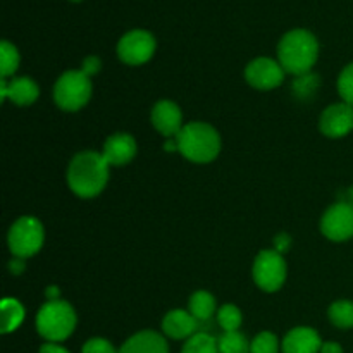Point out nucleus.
<instances>
[{"label":"nucleus","mask_w":353,"mask_h":353,"mask_svg":"<svg viewBox=\"0 0 353 353\" xmlns=\"http://www.w3.org/2000/svg\"><path fill=\"white\" fill-rule=\"evenodd\" d=\"M278 336L271 331H262L250 341V353H278Z\"/></svg>","instance_id":"25"},{"label":"nucleus","mask_w":353,"mask_h":353,"mask_svg":"<svg viewBox=\"0 0 353 353\" xmlns=\"http://www.w3.org/2000/svg\"><path fill=\"white\" fill-rule=\"evenodd\" d=\"M245 79L257 90L278 88L285 79V69L269 57H259L245 68Z\"/></svg>","instance_id":"10"},{"label":"nucleus","mask_w":353,"mask_h":353,"mask_svg":"<svg viewBox=\"0 0 353 353\" xmlns=\"http://www.w3.org/2000/svg\"><path fill=\"white\" fill-rule=\"evenodd\" d=\"M217 348L219 353H250V343L240 331L224 333L223 336L217 338Z\"/></svg>","instance_id":"22"},{"label":"nucleus","mask_w":353,"mask_h":353,"mask_svg":"<svg viewBox=\"0 0 353 353\" xmlns=\"http://www.w3.org/2000/svg\"><path fill=\"white\" fill-rule=\"evenodd\" d=\"M45 231L40 221L37 217L24 216L19 217L16 223L10 226L9 236V250L12 252L14 257L17 259H28L33 257L34 254L40 252L43 247Z\"/></svg>","instance_id":"6"},{"label":"nucleus","mask_w":353,"mask_h":353,"mask_svg":"<svg viewBox=\"0 0 353 353\" xmlns=\"http://www.w3.org/2000/svg\"><path fill=\"white\" fill-rule=\"evenodd\" d=\"M330 321L340 330L353 327V302L352 300H338L327 310Z\"/></svg>","instance_id":"20"},{"label":"nucleus","mask_w":353,"mask_h":353,"mask_svg":"<svg viewBox=\"0 0 353 353\" xmlns=\"http://www.w3.org/2000/svg\"><path fill=\"white\" fill-rule=\"evenodd\" d=\"M72 2H81V0H72Z\"/></svg>","instance_id":"36"},{"label":"nucleus","mask_w":353,"mask_h":353,"mask_svg":"<svg viewBox=\"0 0 353 353\" xmlns=\"http://www.w3.org/2000/svg\"><path fill=\"white\" fill-rule=\"evenodd\" d=\"M217 323L223 327L224 333H233L238 331L241 326V312L238 307L226 303L217 310Z\"/></svg>","instance_id":"24"},{"label":"nucleus","mask_w":353,"mask_h":353,"mask_svg":"<svg viewBox=\"0 0 353 353\" xmlns=\"http://www.w3.org/2000/svg\"><path fill=\"white\" fill-rule=\"evenodd\" d=\"M103 159L109 165H126L137 155V141L128 133H116L103 143Z\"/></svg>","instance_id":"13"},{"label":"nucleus","mask_w":353,"mask_h":353,"mask_svg":"<svg viewBox=\"0 0 353 353\" xmlns=\"http://www.w3.org/2000/svg\"><path fill=\"white\" fill-rule=\"evenodd\" d=\"M47 299L48 300H59V290L55 288V286H50V288L47 290Z\"/></svg>","instance_id":"34"},{"label":"nucleus","mask_w":353,"mask_h":353,"mask_svg":"<svg viewBox=\"0 0 353 353\" xmlns=\"http://www.w3.org/2000/svg\"><path fill=\"white\" fill-rule=\"evenodd\" d=\"M319 128L324 137L343 138L353 130V105L347 102L326 107L321 116Z\"/></svg>","instance_id":"11"},{"label":"nucleus","mask_w":353,"mask_h":353,"mask_svg":"<svg viewBox=\"0 0 353 353\" xmlns=\"http://www.w3.org/2000/svg\"><path fill=\"white\" fill-rule=\"evenodd\" d=\"M92 81L83 71H65L54 86V100L65 112H76L88 103Z\"/></svg>","instance_id":"5"},{"label":"nucleus","mask_w":353,"mask_h":353,"mask_svg":"<svg viewBox=\"0 0 353 353\" xmlns=\"http://www.w3.org/2000/svg\"><path fill=\"white\" fill-rule=\"evenodd\" d=\"M178 141V150L183 157L195 164H207L212 162L221 152V137L210 124L188 123L183 126L179 134L176 137Z\"/></svg>","instance_id":"3"},{"label":"nucleus","mask_w":353,"mask_h":353,"mask_svg":"<svg viewBox=\"0 0 353 353\" xmlns=\"http://www.w3.org/2000/svg\"><path fill=\"white\" fill-rule=\"evenodd\" d=\"M321 231L331 241H347L353 236V205L338 202L324 212L321 219Z\"/></svg>","instance_id":"9"},{"label":"nucleus","mask_w":353,"mask_h":353,"mask_svg":"<svg viewBox=\"0 0 353 353\" xmlns=\"http://www.w3.org/2000/svg\"><path fill=\"white\" fill-rule=\"evenodd\" d=\"M17 68H19V52L12 43L3 40L0 43V74L6 79L7 76L14 74Z\"/></svg>","instance_id":"23"},{"label":"nucleus","mask_w":353,"mask_h":353,"mask_svg":"<svg viewBox=\"0 0 353 353\" xmlns=\"http://www.w3.org/2000/svg\"><path fill=\"white\" fill-rule=\"evenodd\" d=\"M152 124L165 138H176L183 130V114L171 100H161L152 109Z\"/></svg>","instance_id":"12"},{"label":"nucleus","mask_w":353,"mask_h":353,"mask_svg":"<svg viewBox=\"0 0 353 353\" xmlns=\"http://www.w3.org/2000/svg\"><path fill=\"white\" fill-rule=\"evenodd\" d=\"M254 281L262 292L274 293L286 281V262L278 250H262L254 262Z\"/></svg>","instance_id":"7"},{"label":"nucleus","mask_w":353,"mask_h":353,"mask_svg":"<svg viewBox=\"0 0 353 353\" xmlns=\"http://www.w3.org/2000/svg\"><path fill=\"white\" fill-rule=\"evenodd\" d=\"M24 321V309L16 299H3L2 302V333L9 334L16 331Z\"/></svg>","instance_id":"19"},{"label":"nucleus","mask_w":353,"mask_h":353,"mask_svg":"<svg viewBox=\"0 0 353 353\" xmlns=\"http://www.w3.org/2000/svg\"><path fill=\"white\" fill-rule=\"evenodd\" d=\"M100 65H102L100 59L95 57V55H90V57H86L85 62H83L81 71L85 72V74H88V76L97 74V72L100 71Z\"/></svg>","instance_id":"29"},{"label":"nucleus","mask_w":353,"mask_h":353,"mask_svg":"<svg viewBox=\"0 0 353 353\" xmlns=\"http://www.w3.org/2000/svg\"><path fill=\"white\" fill-rule=\"evenodd\" d=\"M119 353H169V347L162 334L147 330L128 338Z\"/></svg>","instance_id":"16"},{"label":"nucleus","mask_w":353,"mask_h":353,"mask_svg":"<svg viewBox=\"0 0 353 353\" xmlns=\"http://www.w3.org/2000/svg\"><path fill=\"white\" fill-rule=\"evenodd\" d=\"M181 353H219L217 340L209 333H195L183 345Z\"/></svg>","instance_id":"21"},{"label":"nucleus","mask_w":353,"mask_h":353,"mask_svg":"<svg viewBox=\"0 0 353 353\" xmlns=\"http://www.w3.org/2000/svg\"><path fill=\"white\" fill-rule=\"evenodd\" d=\"M317 57H319V43L310 31L292 30L279 41V64L290 74H309Z\"/></svg>","instance_id":"2"},{"label":"nucleus","mask_w":353,"mask_h":353,"mask_svg":"<svg viewBox=\"0 0 353 353\" xmlns=\"http://www.w3.org/2000/svg\"><path fill=\"white\" fill-rule=\"evenodd\" d=\"M9 269L14 272V274H21V272H23V269H24L23 259H17L16 257V261H12L9 264Z\"/></svg>","instance_id":"33"},{"label":"nucleus","mask_w":353,"mask_h":353,"mask_svg":"<svg viewBox=\"0 0 353 353\" xmlns=\"http://www.w3.org/2000/svg\"><path fill=\"white\" fill-rule=\"evenodd\" d=\"M38 85L31 78H14L7 81V99L16 105H31L38 99Z\"/></svg>","instance_id":"17"},{"label":"nucleus","mask_w":353,"mask_h":353,"mask_svg":"<svg viewBox=\"0 0 353 353\" xmlns=\"http://www.w3.org/2000/svg\"><path fill=\"white\" fill-rule=\"evenodd\" d=\"M319 353H343V347L336 341H324Z\"/></svg>","instance_id":"31"},{"label":"nucleus","mask_w":353,"mask_h":353,"mask_svg":"<svg viewBox=\"0 0 353 353\" xmlns=\"http://www.w3.org/2000/svg\"><path fill=\"white\" fill-rule=\"evenodd\" d=\"M109 181V164L102 154L79 152L68 168V185L74 195L93 199L100 195Z\"/></svg>","instance_id":"1"},{"label":"nucleus","mask_w":353,"mask_h":353,"mask_svg":"<svg viewBox=\"0 0 353 353\" xmlns=\"http://www.w3.org/2000/svg\"><path fill=\"white\" fill-rule=\"evenodd\" d=\"M81 353H119V350L105 338H92L83 345Z\"/></svg>","instance_id":"27"},{"label":"nucleus","mask_w":353,"mask_h":353,"mask_svg":"<svg viewBox=\"0 0 353 353\" xmlns=\"http://www.w3.org/2000/svg\"><path fill=\"white\" fill-rule=\"evenodd\" d=\"M338 92H340L343 102L353 105V62L340 72V78H338Z\"/></svg>","instance_id":"26"},{"label":"nucleus","mask_w":353,"mask_h":353,"mask_svg":"<svg viewBox=\"0 0 353 353\" xmlns=\"http://www.w3.org/2000/svg\"><path fill=\"white\" fill-rule=\"evenodd\" d=\"M343 202H348V203H352L353 205V186L350 190H347V193H345V200Z\"/></svg>","instance_id":"35"},{"label":"nucleus","mask_w":353,"mask_h":353,"mask_svg":"<svg viewBox=\"0 0 353 353\" xmlns=\"http://www.w3.org/2000/svg\"><path fill=\"white\" fill-rule=\"evenodd\" d=\"M38 353H69L64 347H61L59 343H45L40 347Z\"/></svg>","instance_id":"32"},{"label":"nucleus","mask_w":353,"mask_h":353,"mask_svg":"<svg viewBox=\"0 0 353 353\" xmlns=\"http://www.w3.org/2000/svg\"><path fill=\"white\" fill-rule=\"evenodd\" d=\"M155 52L154 34L145 30L128 31L117 43V55L128 65H141L150 61Z\"/></svg>","instance_id":"8"},{"label":"nucleus","mask_w":353,"mask_h":353,"mask_svg":"<svg viewBox=\"0 0 353 353\" xmlns=\"http://www.w3.org/2000/svg\"><path fill=\"white\" fill-rule=\"evenodd\" d=\"M323 341L312 327L300 326L290 331L281 343L283 353H319Z\"/></svg>","instance_id":"14"},{"label":"nucleus","mask_w":353,"mask_h":353,"mask_svg":"<svg viewBox=\"0 0 353 353\" xmlns=\"http://www.w3.org/2000/svg\"><path fill=\"white\" fill-rule=\"evenodd\" d=\"M290 243H292V240H290L288 234H285V233H281V234H279V236L274 240L276 250H278L279 254H283V252H285V250H288Z\"/></svg>","instance_id":"30"},{"label":"nucleus","mask_w":353,"mask_h":353,"mask_svg":"<svg viewBox=\"0 0 353 353\" xmlns=\"http://www.w3.org/2000/svg\"><path fill=\"white\" fill-rule=\"evenodd\" d=\"M317 85H319V78H317V76H312L310 72L309 74L299 76V79L295 81L296 95H300V97L310 95V93L316 90Z\"/></svg>","instance_id":"28"},{"label":"nucleus","mask_w":353,"mask_h":353,"mask_svg":"<svg viewBox=\"0 0 353 353\" xmlns=\"http://www.w3.org/2000/svg\"><path fill=\"white\" fill-rule=\"evenodd\" d=\"M199 330V321L186 310H171L162 319V333L171 340H188Z\"/></svg>","instance_id":"15"},{"label":"nucleus","mask_w":353,"mask_h":353,"mask_svg":"<svg viewBox=\"0 0 353 353\" xmlns=\"http://www.w3.org/2000/svg\"><path fill=\"white\" fill-rule=\"evenodd\" d=\"M76 327V312L64 300H48L37 314V331L48 343L68 340Z\"/></svg>","instance_id":"4"},{"label":"nucleus","mask_w":353,"mask_h":353,"mask_svg":"<svg viewBox=\"0 0 353 353\" xmlns=\"http://www.w3.org/2000/svg\"><path fill=\"white\" fill-rule=\"evenodd\" d=\"M188 312L196 321H207L216 312V299L209 292H196L190 296Z\"/></svg>","instance_id":"18"}]
</instances>
